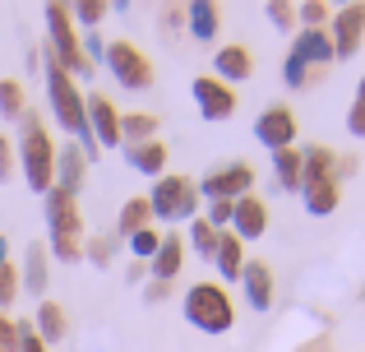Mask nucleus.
<instances>
[{
	"mask_svg": "<svg viewBox=\"0 0 365 352\" xmlns=\"http://www.w3.org/2000/svg\"><path fill=\"white\" fill-rule=\"evenodd\" d=\"M46 98H51V111H56V121L65 126V135H74L79 154H83V158H98V144H93V135H88L83 93H79V84H74L56 61H46Z\"/></svg>",
	"mask_w": 365,
	"mask_h": 352,
	"instance_id": "obj_1",
	"label": "nucleus"
},
{
	"mask_svg": "<svg viewBox=\"0 0 365 352\" xmlns=\"http://www.w3.org/2000/svg\"><path fill=\"white\" fill-rule=\"evenodd\" d=\"M19 167H24V181L33 195H46L56 190V144L42 130L37 116H19Z\"/></svg>",
	"mask_w": 365,
	"mask_h": 352,
	"instance_id": "obj_2",
	"label": "nucleus"
},
{
	"mask_svg": "<svg viewBox=\"0 0 365 352\" xmlns=\"http://www.w3.org/2000/svg\"><path fill=\"white\" fill-rule=\"evenodd\" d=\"M46 227H51V251L56 260L74 264L83 260V223H79V204H74V195H65V190H46Z\"/></svg>",
	"mask_w": 365,
	"mask_h": 352,
	"instance_id": "obj_3",
	"label": "nucleus"
},
{
	"mask_svg": "<svg viewBox=\"0 0 365 352\" xmlns=\"http://www.w3.org/2000/svg\"><path fill=\"white\" fill-rule=\"evenodd\" d=\"M180 316L199 329V334H227L236 325V306L227 297L222 283H195L180 301Z\"/></svg>",
	"mask_w": 365,
	"mask_h": 352,
	"instance_id": "obj_4",
	"label": "nucleus"
},
{
	"mask_svg": "<svg viewBox=\"0 0 365 352\" xmlns=\"http://www.w3.org/2000/svg\"><path fill=\"white\" fill-rule=\"evenodd\" d=\"M42 19H46V37H51V61L61 65L65 74H88L93 65L83 61V42L74 37V19H70V5H46L42 9Z\"/></svg>",
	"mask_w": 365,
	"mask_h": 352,
	"instance_id": "obj_5",
	"label": "nucleus"
},
{
	"mask_svg": "<svg viewBox=\"0 0 365 352\" xmlns=\"http://www.w3.org/2000/svg\"><path fill=\"white\" fill-rule=\"evenodd\" d=\"M143 199H148L153 218H167V223H190L199 213V186L185 176H158Z\"/></svg>",
	"mask_w": 365,
	"mask_h": 352,
	"instance_id": "obj_6",
	"label": "nucleus"
},
{
	"mask_svg": "<svg viewBox=\"0 0 365 352\" xmlns=\"http://www.w3.org/2000/svg\"><path fill=\"white\" fill-rule=\"evenodd\" d=\"M102 61H107L111 74H116L120 89H148L153 84V65H148V56H143L134 42H111Z\"/></svg>",
	"mask_w": 365,
	"mask_h": 352,
	"instance_id": "obj_7",
	"label": "nucleus"
},
{
	"mask_svg": "<svg viewBox=\"0 0 365 352\" xmlns=\"http://www.w3.org/2000/svg\"><path fill=\"white\" fill-rule=\"evenodd\" d=\"M199 195L208 199H241V195H255V167L250 163H227V167H213L204 181H199Z\"/></svg>",
	"mask_w": 365,
	"mask_h": 352,
	"instance_id": "obj_8",
	"label": "nucleus"
},
{
	"mask_svg": "<svg viewBox=\"0 0 365 352\" xmlns=\"http://www.w3.org/2000/svg\"><path fill=\"white\" fill-rule=\"evenodd\" d=\"M329 42H333V56L338 61H351V56L361 51L365 42V5L356 0V5H342L338 14L329 19Z\"/></svg>",
	"mask_w": 365,
	"mask_h": 352,
	"instance_id": "obj_9",
	"label": "nucleus"
},
{
	"mask_svg": "<svg viewBox=\"0 0 365 352\" xmlns=\"http://www.w3.org/2000/svg\"><path fill=\"white\" fill-rule=\"evenodd\" d=\"M190 93H195V107L204 121H232L236 116V93L222 79H213V74H199L190 84Z\"/></svg>",
	"mask_w": 365,
	"mask_h": 352,
	"instance_id": "obj_10",
	"label": "nucleus"
},
{
	"mask_svg": "<svg viewBox=\"0 0 365 352\" xmlns=\"http://www.w3.org/2000/svg\"><path fill=\"white\" fill-rule=\"evenodd\" d=\"M83 111H88V135L102 149H120V111L102 93H83Z\"/></svg>",
	"mask_w": 365,
	"mask_h": 352,
	"instance_id": "obj_11",
	"label": "nucleus"
},
{
	"mask_svg": "<svg viewBox=\"0 0 365 352\" xmlns=\"http://www.w3.org/2000/svg\"><path fill=\"white\" fill-rule=\"evenodd\" d=\"M255 139L264 149H292L296 144V116H292V107H268V111H259V121H255Z\"/></svg>",
	"mask_w": 365,
	"mask_h": 352,
	"instance_id": "obj_12",
	"label": "nucleus"
},
{
	"mask_svg": "<svg viewBox=\"0 0 365 352\" xmlns=\"http://www.w3.org/2000/svg\"><path fill=\"white\" fill-rule=\"evenodd\" d=\"M264 232H268L264 199H259V195H241V199H236V208H232V236L245 246V241H259Z\"/></svg>",
	"mask_w": 365,
	"mask_h": 352,
	"instance_id": "obj_13",
	"label": "nucleus"
},
{
	"mask_svg": "<svg viewBox=\"0 0 365 352\" xmlns=\"http://www.w3.org/2000/svg\"><path fill=\"white\" fill-rule=\"evenodd\" d=\"M292 56L310 70V65H333L338 56H333V42H329V28H301L292 42Z\"/></svg>",
	"mask_w": 365,
	"mask_h": 352,
	"instance_id": "obj_14",
	"label": "nucleus"
},
{
	"mask_svg": "<svg viewBox=\"0 0 365 352\" xmlns=\"http://www.w3.org/2000/svg\"><path fill=\"white\" fill-rule=\"evenodd\" d=\"M83 172H88V158L79 154V144H65V149H56V190H65V195H79V186H83Z\"/></svg>",
	"mask_w": 365,
	"mask_h": 352,
	"instance_id": "obj_15",
	"label": "nucleus"
},
{
	"mask_svg": "<svg viewBox=\"0 0 365 352\" xmlns=\"http://www.w3.org/2000/svg\"><path fill=\"white\" fill-rule=\"evenodd\" d=\"M241 283H245V301L255 311H268V306H273V269H268L264 260H245Z\"/></svg>",
	"mask_w": 365,
	"mask_h": 352,
	"instance_id": "obj_16",
	"label": "nucleus"
},
{
	"mask_svg": "<svg viewBox=\"0 0 365 352\" xmlns=\"http://www.w3.org/2000/svg\"><path fill=\"white\" fill-rule=\"evenodd\" d=\"M213 65H217V74L213 79H222L227 89H232L236 79H250V70H255V61H250V51L245 46H217V56H213Z\"/></svg>",
	"mask_w": 365,
	"mask_h": 352,
	"instance_id": "obj_17",
	"label": "nucleus"
},
{
	"mask_svg": "<svg viewBox=\"0 0 365 352\" xmlns=\"http://www.w3.org/2000/svg\"><path fill=\"white\" fill-rule=\"evenodd\" d=\"M185 24H190V33H195L199 42H213L217 28H222V9H217L213 0H190L185 5Z\"/></svg>",
	"mask_w": 365,
	"mask_h": 352,
	"instance_id": "obj_18",
	"label": "nucleus"
},
{
	"mask_svg": "<svg viewBox=\"0 0 365 352\" xmlns=\"http://www.w3.org/2000/svg\"><path fill=\"white\" fill-rule=\"evenodd\" d=\"M213 264H217V273H222L227 283H236V278H241V269H245V246L236 241L232 232H217V251H213Z\"/></svg>",
	"mask_w": 365,
	"mask_h": 352,
	"instance_id": "obj_19",
	"label": "nucleus"
},
{
	"mask_svg": "<svg viewBox=\"0 0 365 352\" xmlns=\"http://www.w3.org/2000/svg\"><path fill=\"white\" fill-rule=\"evenodd\" d=\"M180 264H185V241H180V236H162L158 255H153V278L171 283L180 273Z\"/></svg>",
	"mask_w": 365,
	"mask_h": 352,
	"instance_id": "obj_20",
	"label": "nucleus"
},
{
	"mask_svg": "<svg viewBox=\"0 0 365 352\" xmlns=\"http://www.w3.org/2000/svg\"><path fill=\"white\" fill-rule=\"evenodd\" d=\"M301 195H305V208H310L314 218H329L333 208H338V176H329V181H305Z\"/></svg>",
	"mask_w": 365,
	"mask_h": 352,
	"instance_id": "obj_21",
	"label": "nucleus"
},
{
	"mask_svg": "<svg viewBox=\"0 0 365 352\" xmlns=\"http://www.w3.org/2000/svg\"><path fill=\"white\" fill-rule=\"evenodd\" d=\"M125 158H130V167L143 172V176H162V167H167V149H162L158 139H148V144H125Z\"/></svg>",
	"mask_w": 365,
	"mask_h": 352,
	"instance_id": "obj_22",
	"label": "nucleus"
},
{
	"mask_svg": "<svg viewBox=\"0 0 365 352\" xmlns=\"http://www.w3.org/2000/svg\"><path fill=\"white\" fill-rule=\"evenodd\" d=\"M33 334L42 338V343H56V338H65V311L56 306V301H42V306H37Z\"/></svg>",
	"mask_w": 365,
	"mask_h": 352,
	"instance_id": "obj_23",
	"label": "nucleus"
},
{
	"mask_svg": "<svg viewBox=\"0 0 365 352\" xmlns=\"http://www.w3.org/2000/svg\"><path fill=\"white\" fill-rule=\"evenodd\" d=\"M46 283H51V278H46V246L33 241V246H28V264H24V288L33 292V297H42Z\"/></svg>",
	"mask_w": 365,
	"mask_h": 352,
	"instance_id": "obj_24",
	"label": "nucleus"
},
{
	"mask_svg": "<svg viewBox=\"0 0 365 352\" xmlns=\"http://www.w3.org/2000/svg\"><path fill=\"white\" fill-rule=\"evenodd\" d=\"M273 172H277V186L282 190H301V149H277Z\"/></svg>",
	"mask_w": 365,
	"mask_h": 352,
	"instance_id": "obj_25",
	"label": "nucleus"
},
{
	"mask_svg": "<svg viewBox=\"0 0 365 352\" xmlns=\"http://www.w3.org/2000/svg\"><path fill=\"white\" fill-rule=\"evenodd\" d=\"M153 130H158V116H148V111H134V116H120V144L130 139V144H148Z\"/></svg>",
	"mask_w": 365,
	"mask_h": 352,
	"instance_id": "obj_26",
	"label": "nucleus"
},
{
	"mask_svg": "<svg viewBox=\"0 0 365 352\" xmlns=\"http://www.w3.org/2000/svg\"><path fill=\"white\" fill-rule=\"evenodd\" d=\"M148 218H153V208H148V199H143V195L125 199V208H120V232H125V236L143 232V227H148Z\"/></svg>",
	"mask_w": 365,
	"mask_h": 352,
	"instance_id": "obj_27",
	"label": "nucleus"
},
{
	"mask_svg": "<svg viewBox=\"0 0 365 352\" xmlns=\"http://www.w3.org/2000/svg\"><path fill=\"white\" fill-rule=\"evenodd\" d=\"M185 246H195V255L213 260V251H217V227H208L204 218H190V241Z\"/></svg>",
	"mask_w": 365,
	"mask_h": 352,
	"instance_id": "obj_28",
	"label": "nucleus"
},
{
	"mask_svg": "<svg viewBox=\"0 0 365 352\" xmlns=\"http://www.w3.org/2000/svg\"><path fill=\"white\" fill-rule=\"evenodd\" d=\"M0 116H9V121L24 116V89L14 79H0Z\"/></svg>",
	"mask_w": 365,
	"mask_h": 352,
	"instance_id": "obj_29",
	"label": "nucleus"
},
{
	"mask_svg": "<svg viewBox=\"0 0 365 352\" xmlns=\"http://www.w3.org/2000/svg\"><path fill=\"white\" fill-rule=\"evenodd\" d=\"M347 130H351L356 139H365V74H361L356 98H351V107H347Z\"/></svg>",
	"mask_w": 365,
	"mask_h": 352,
	"instance_id": "obj_30",
	"label": "nucleus"
},
{
	"mask_svg": "<svg viewBox=\"0 0 365 352\" xmlns=\"http://www.w3.org/2000/svg\"><path fill=\"white\" fill-rule=\"evenodd\" d=\"M158 246H162V236L153 232V227H143V232L130 236V251L139 255V260H153V255H158Z\"/></svg>",
	"mask_w": 365,
	"mask_h": 352,
	"instance_id": "obj_31",
	"label": "nucleus"
},
{
	"mask_svg": "<svg viewBox=\"0 0 365 352\" xmlns=\"http://www.w3.org/2000/svg\"><path fill=\"white\" fill-rule=\"evenodd\" d=\"M264 14L273 19V28H282V33L296 24V5H287V0H268V5H264Z\"/></svg>",
	"mask_w": 365,
	"mask_h": 352,
	"instance_id": "obj_32",
	"label": "nucleus"
},
{
	"mask_svg": "<svg viewBox=\"0 0 365 352\" xmlns=\"http://www.w3.org/2000/svg\"><path fill=\"white\" fill-rule=\"evenodd\" d=\"M102 14H107V5H98V0H79V5H70V19H79L83 28H93Z\"/></svg>",
	"mask_w": 365,
	"mask_h": 352,
	"instance_id": "obj_33",
	"label": "nucleus"
},
{
	"mask_svg": "<svg viewBox=\"0 0 365 352\" xmlns=\"http://www.w3.org/2000/svg\"><path fill=\"white\" fill-rule=\"evenodd\" d=\"M232 199H208V218H204V223L208 227H232Z\"/></svg>",
	"mask_w": 365,
	"mask_h": 352,
	"instance_id": "obj_34",
	"label": "nucleus"
},
{
	"mask_svg": "<svg viewBox=\"0 0 365 352\" xmlns=\"http://www.w3.org/2000/svg\"><path fill=\"white\" fill-rule=\"evenodd\" d=\"M296 19H305V28H324L329 5H319V0H305V5H296Z\"/></svg>",
	"mask_w": 365,
	"mask_h": 352,
	"instance_id": "obj_35",
	"label": "nucleus"
},
{
	"mask_svg": "<svg viewBox=\"0 0 365 352\" xmlns=\"http://www.w3.org/2000/svg\"><path fill=\"white\" fill-rule=\"evenodd\" d=\"M14 297H19V273H14V269L5 264V269H0V311H5V306H9Z\"/></svg>",
	"mask_w": 365,
	"mask_h": 352,
	"instance_id": "obj_36",
	"label": "nucleus"
},
{
	"mask_svg": "<svg viewBox=\"0 0 365 352\" xmlns=\"http://www.w3.org/2000/svg\"><path fill=\"white\" fill-rule=\"evenodd\" d=\"M282 79L292 84V89H305V79H310V70H305L296 56H287V65H282Z\"/></svg>",
	"mask_w": 365,
	"mask_h": 352,
	"instance_id": "obj_37",
	"label": "nucleus"
},
{
	"mask_svg": "<svg viewBox=\"0 0 365 352\" xmlns=\"http://www.w3.org/2000/svg\"><path fill=\"white\" fill-rule=\"evenodd\" d=\"M14 352H46V343L33 334V325H19V348Z\"/></svg>",
	"mask_w": 365,
	"mask_h": 352,
	"instance_id": "obj_38",
	"label": "nucleus"
},
{
	"mask_svg": "<svg viewBox=\"0 0 365 352\" xmlns=\"http://www.w3.org/2000/svg\"><path fill=\"white\" fill-rule=\"evenodd\" d=\"M83 255H88L93 264H111V241H107V236H98V241H88V251H83Z\"/></svg>",
	"mask_w": 365,
	"mask_h": 352,
	"instance_id": "obj_39",
	"label": "nucleus"
},
{
	"mask_svg": "<svg viewBox=\"0 0 365 352\" xmlns=\"http://www.w3.org/2000/svg\"><path fill=\"white\" fill-rule=\"evenodd\" d=\"M19 348V325L14 320H0V352H14Z\"/></svg>",
	"mask_w": 365,
	"mask_h": 352,
	"instance_id": "obj_40",
	"label": "nucleus"
},
{
	"mask_svg": "<svg viewBox=\"0 0 365 352\" xmlns=\"http://www.w3.org/2000/svg\"><path fill=\"white\" fill-rule=\"evenodd\" d=\"M9 172H14V149H9V139L0 135V181H5Z\"/></svg>",
	"mask_w": 365,
	"mask_h": 352,
	"instance_id": "obj_41",
	"label": "nucleus"
},
{
	"mask_svg": "<svg viewBox=\"0 0 365 352\" xmlns=\"http://www.w3.org/2000/svg\"><path fill=\"white\" fill-rule=\"evenodd\" d=\"M0 269H5V236H0Z\"/></svg>",
	"mask_w": 365,
	"mask_h": 352,
	"instance_id": "obj_42",
	"label": "nucleus"
}]
</instances>
